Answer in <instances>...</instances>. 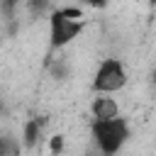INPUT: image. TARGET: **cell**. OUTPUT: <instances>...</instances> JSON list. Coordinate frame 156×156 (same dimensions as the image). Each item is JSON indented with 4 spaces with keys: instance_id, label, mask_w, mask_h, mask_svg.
<instances>
[{
    "instance_id": "5b68a950",
    "label": "cell",
    "mask_w": 156,
    "mask_h": 156,
    "mask_svg": "<svg viewBox=\"0 0 156 156\" xmlns=\"http://www.w3.org/2000/svg\"><path fill=\"white\" fill-rule=\"evenodd\" d=\"M41 129H44V119L39 117H32L24 122L22 132H20V141L24 149H37L39 146V139H41Z\"/></svg>"
},
{
    "instance_id": "6da1fadb",
    "label": "cell",
    "mask_w": 156,
    "mask_h": 156,
    "mask_svg": "<svg viewBox=\"0 0 156 156\" xmlns=\"http://www.w3.org/2000/svg\"><path fill=\"white\" fill-rule=\"evenodd\" d=\"M46 20H49V49L51 51H63L88 27V17L83 7H76V5L51 7Z\"/></svg>"
},
{
    "instance_id": "52a82bcc",
    "label": "cell",
    "mask_w": 156,
    "mask_h": 156,
    "mask_svg": "<svg viewBox=\"0 0 156 156\" xmlns=\"http://www.w3.org/2000/svg\"><path fill=\"white\" fill-rule=\"evenodd\" d=\"M71 73V63L66 61V58H54L51 61V78H56V80H63L66 76Z\"/></svg>"
},
{
    "instance_id": "3957f363",
    "label": "cell",
    "mask_w": 156,
    "mask_h": 156,
    "mask_svg": "<svg viewBox=\"0 0 156 156\" xmlns=\"http://www.w3.org/2000/svg\"><path fill=\"white\" fill-rule=\"evenodd\" d=\"M127 83H129V71L124 61L117 56H105L90 78V90L93 95H117L127 88Z\"/></svg>"
},
{
    "instance_id": "7a4b0ae2",
    "label": "cell",
    "mask_w": 156,
    "mask_h": 156,
    "mask_svg": "<svg viewBox=\"0 0 156 156\" xmlns=\"http://www.w3.org/2000/svg\"><path fill=\"white\" fill-rule=\"evenodd\" d=\"M88 134H90V146L100 156H119L132 139V124L127 117H117L107 122H90Z\"/></svg>"
},
{
    "instance_id": "ba28073f",
    "label": "cell",
    "mask_w": 156,
    "mask_h": 156,
    "mask_svg": "<svg viewBox=\"0 0 156 156\" xmlns=\"http://www.w3.org/2000/svg\"><path fill=\"white\" fill-rule=\"evenodd\" d=\"M63 146H66V139H63L61 134H54V136H51V144H49L51 156H61V154H63Z\"/></svg>"
},
{
    "instance_id": "8992f818",
    "label": "cell",
    "mask_w": 156,
    "mask_h": 156,
    "mask_svg": "<svg viewBox=\"0 0 156 156\" xmlns=\"http://www.w3.org/2000/svg\"><path fill=\"white\" fill-rule=\"evenodd\" d=\"M22 141L20 136L12 134H0V156H20L22 154Z\"/></svg>"
},
{
    "instance_id": "9c48e42d",
    "label": "cell",
    "mask_w": 156,
    "mask_h": 156,
    "mask_svg": "<svg viewBox=\"0 0 156 156\" xmlns=\"http://www.w3.org/2000/svg\"><path fill=\"white\" fill-rule=\"evenodd\" d=\"M0 110H2V102H0Z\"/></svg>"
},
{
    "instance_id": "277c9868",
    "label": "cell",
    "mask_w": 156,
    "mask_h": 156,
    "mask_svg": "<svg viewBox=\"0 0 156 156\" xmlns=\"http://www.w3.org/2000/svg\"><path fill=\"white\" fill-rule=\"evenodd\" d=\"M88 112H90V122H107L122 117V107L115 95H93Z\"/></svg>"
}]
</instances>
